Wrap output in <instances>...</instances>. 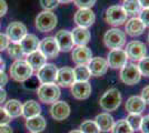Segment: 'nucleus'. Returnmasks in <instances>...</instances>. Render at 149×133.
Instances as JSON below:
<instances>
[{"mask_svg": "<svg viewBox=\"0 0 149 133\" xmlns=\"http://www.w3.org/2000/svg\"><path fill=\"white\" fill-rule=\"evenodd\" d=\"M74 80L77 82H86V81H89V79L91 76L87 65H77V67H74Z\"/></svg>", "mask_w": 149, "mask_h": 133, "instance_id": "nucleus-29", "label": "nucleus"}, {"mask_svg": "<svg viewBox=\"0 0 149 133\" xmlns=\"http://www.w3.org/2000/svg\"><path fill=\"white\" fill-rule=\"evenodd\" d=\"M11 121V118L8 115L6 110L0 107V125H5V124H9Z\"/></svg>", "mask_w": 149, "mask_h": 133, "instance_id": "nucleus-40", "label": "nucleus"}, {"mask_svg": "<svg viewBox=\"0 0 149 133\" xmlns=\"http://www.w3.org/2000/svg\"><path fill=\"white\" fill-rule=\"evenodd\" d=\"M107 63L111 69H121L128 61L127 53L124 49H113L108 52L107 56Z\"/></svg>", "mask_w": 149, "mask_h": 133, "instance_id": "nucleus-11", "label": "nucleus"}, {"mask_svg": "<svg viewBox=\"0 0 149 133\" xmlns=\"http://www.w3.org/2000/svg\"><path fill=\"white\" fill-rule=\"evenodd\" d=\"M121 93L118 89L110 88L102 94L99 100V105L101 109H104L107 112L116 111L121 104Z\"/></svg>", "mask_w": 149, "mask_h": 133, "instance_id": "nucleus-1", "label": "nucleus"}, {"mask_svg": "<svg viewBox=\"0 0 149 133\" xmlns=\"http://www.w3.org/2000/svg\"><path fill=\"white\" fill-rule=\"evenodd\" d=\"M28 30L22 22L13 21L10 22L6 29V36L13 43H19L22 39L28 34Z\"/></svg>", "mask_w": 149, "mask_h": 133, "instance_id": "nucleus-8", "label": "nucleus"}, {"mask_svg": "<svg viewBox=\"0 0 149 133\" xmlns=\"http://www.w3.org/2000/svg\"><path fill=\"white\" fill-rule=\"evenodd\" d=\"M140 98H141V99L143 100V102L146 103V105L149 104V85H146V87L141 90Z\"/></svg>", "mask_w": 149, "mask_h": 133, "instance_id": "nucleus-43", "label": "nucleus"}, {"mask_svg": "<svg viewBox=\"0 0 149 133\" xmlns=\"http://www.w3.org/2000/svg\"><path fill=\"white\" fill-rule=\"evenodd\" d=\"M39 80L37 79V76H31L28 80H26L25 82H24V87L26 89H29V90H37L39 88Z\"/></svg>", "mask_w": 149, "mask_h": 133, "instance_id": "nucleus-37", "label": "nucleus"}, {"mask_svg": "<svg viewBox=\"0 0 149 133\" xmlns=\"http://www.w3.org/2000/svg\"><path fill=\"white\" fill-rule=\"evenodd\" d=\"M10 76L15 81L17 82H25L26 80H28L32 73L33 70L29 64L27 63L26 60H16L11 67H10Z\"/></svg>", "mask_w": 149, "mask_h": 133, "instance_id": "nucleus-5", "label": "nucleus"}, {"mask_svg": "<svg viewBox=\"0 0 149 133\" xmlns=\"http://www.w3.org/2000/svg\"><path fill=\"white\" fill-rule=\"evenodd\" d=\"M5 65H6V62L2 60V58L0 56V70L1 71H5Z\"/></svg>", "mask_w": 149, "mask_h": 133, "instance_id": "nucleus-49", "label": "nucleus"}, {"mask_svg": "<svg viewBox=\"0 0 149 133\" xmlns=\"http://www.w3.org/2000/svg\"><path fill=\"white\" fill-rule=\"evenodd\" d=\"M126 53L128 59H130L132 61H139L140 59H143V57H146L147 53V47L146 44L138 41V40H132L130 42H128L126 45Z\"/></svg>", "mask_w": 149, "mask_h": 133, "instance_id": "nucleus-9", "label": "nucleus"}, {"mask_svg": "<svg viewBox=\"0 0 149 133\" xmlns=\"http://www.w3.org/2000/svg\"><path fill=\"white\" fill-rule=\"evenodd\" d=\"M146 27L139 17H132L125 23V33L130 37H139L145 32Z\"/></svg>", "mask_w": 149, "mask_h": 133, "instance_id": "nucleus-19", "label": "nucleus"}, {"mask_svg": "<svg viewBox=\"0 0 149 133\" xmlns=\"http://www.w3.org/2000/svg\"><path fill=\"white\" fill-rule=\"evenodd\" d=\"M3 109L6 110V112L11 119L22 115V104L20 103L19 100H16V99H11V100L7 101L5 103Z\"/></svg>", "mask_w": 149, "mask_h": 133, "instance_id": "nucleus-28", "label": "nucleus"}, {"mask_svg": "<svg viewBox=\"0 0 149 133\" xmlns=\"http://www.w3.org/2000/svg\"><path fill=\"white\" fill-rule=\"evenodd\" d=\"M40 112H41V107L35 100H29L25 102V104H22V116H25L26 119L40 115Z\"/></svg>", "mask_w": 149, "mask_h": 133, "instance_id": "nucleus-27", "label": "nucleus"}, {"mask_svg": "<svg viewBox=\"0 0 149 133\" xmlns=\"http://www.w3.org/2000/svg\"><path fill=\"white\" fill-rule=\"evenodd\" d=\"M69 133H82L80 130H72V131H70Z\"/></svg>", "mask_w": 149, "mask_h": 133, "instance_id": "nucleus-51", "label": "nucleus"}, {"mask_svg": "<svg viewBox=\"0 0 149 133\" xmlns=\"http://www.w3.org/2000/svg\"><path fill=\"white\" fill-rule=\"evenodd\" d=\"M71 36L76 45H87L91 38L90 31L86 28H81V27L74 28V30L71 31Z\"/></svg>", "mask_w": 149, "mask_h": 133, "instance_id": "nucleus-23", "label": "nucleus"}, {"mask_svg": "<svg viewBox=\"0 0 149 133\" xmlns=\"http://www.w3.org/2000/svg\"><path fill=\"white\" fill-rule=\"evenodd\" d=\"M58 23V18L52 11H41L38 13L35 20L36 29L40 32H50L56 28Z\"/></svg>", "mask_w": 149, "mask_h": 133, "instance_id": "nucleus-4", "label": "nucleus"}, {"mask_svg": "<svg viewBox=\"0 0 149 133\" xmlns=\"http://www.w3.org/2000/svg\"><path fill=\"white\" fill-rule=\"evenodd\" d=\"M39 42H40V40L38 39V37L36 34H33V33H28L25 38L19 42V44H20L21 49L24 51L25 56H28V54L32 53L33 51L38 50Z\"/></svg>", "mask_w": 149, "mask_h": 133, "instance_id": "nucleus-22", "label": "nucleus"}, {"mask_svg": "<svg viewBox=\"0 0 149 133\" xmlns=\"http://www.w3.org/2000/svg\"><path fill=\"white\" fill-rule=\"evenodd\" d=\"M76 82L74 74V69L70 67H62L58 69L56 78V84L63 88H69Z\"/></svg>", "mask_w": 149, "mask_h": 133, "instance_id": "nucleus-16", "label": "nucleus"}, {"mask_svg": "<svg viewBox=\"0 0 149 133\" xmlns=\"http://www.w3.org/2000/svg\"><path fill=\"white\" fill-rule=\"evenodd\" d=\"M71 58L77 65H87L93 59V51L87 45H77L72 49Z\"/></svg>", "mask_w": 149, "mask_h": 133, "instance_id": "nucleus-13", "label": "nucleus"}, {"mask_svg": "<svg viewBox=\"0 0 149 133\" xmlns=\"http://www.w3.org/2000/svg\"><path fill=\"white\" fill-rule=\"evenodd\" d=\"M8 11V5L5 0H0V17L5 16Z\"/></svg>", "mask_w": 149, "mask_h": 133, "instance_id": "nucleus-45", "label": "nucleus"}, {"mask_svg": "<svg viewBox=\"0 0 149 133\" xmlns=\"http://www.w3.org/2000/svg\"><path fill=\"white\" fill-rule=\"evenodd\" d=\"M58 68L52 63H46L37 71V79L41 84L44 83H55L57 78Z\"/></svg>", "mask_w": 149, "mask_h": 133, "instance_id": "nucleus-14", "label": "nucleus"}, {"mask_svg": "<svg viewBox=\"0 0 149 133\" xmlns=\"http://www.w3.org/2000/svg\"><path fill=\"white\" fill-rule=\"evenodd\" d=\"M87 67L91 76H96V78L105 76L109 68L107 60L101 57H93L90 62L87 64Z\"/></svg>", "mask_w": 149, "mask_h": 133, "instance_id": "nucleus-15", "label": "nucleus"}, {"mask_svg": "<svg viewBox=\"0 0 149 133\" xmlns=\"http://www.w3.org/2000/svg\"><path fill=\"white\" fill-rule=\"evenodd\" d=\"M140 131L143 133H149V114L143 116L141 125H140Z\"/></svg>", "mask_w": 149, "mask_h": 133, "instance_id": "nucleus-42", "label": "nucleus"}, {"mask_svg": "<svg viewBox=\"0 0 149 133\" xmlns=\"http://www.w3.org/2000/svg\"><path fill=\"white\" fill-rule=\"evenodd\" d=\"M95 122L96 124L98 125L100 131H104V132H109L111 131L112 127L115 124V120L110 114L108 112H104V113L98 114L96 118H95Z\"/></svg>", "mask_w": 149, "mask_h": 133, "instance_id": "nucleus-25", "label": "nucleus"}, {"mask_svg": "<svg viewBox=\"0 0 149 133\" xmlns=\"http://www.w3.org/2000/svg\"><path fill=\"white\" fill-rule=\"evenodd\" d=\"M139 5L141 7V9H146V8H149V0H138Z\"/></svg>", "mask_w": 149, "mask_h": 133, "instance_id": "nucleus-48", "label": "nucleus"}, {"mask_svg": "<svg viewBox=\"0 0 149 133\" xmlns=\"http://www.w3.org/2000/svg\"><path fill=\"white\" fill-rule=\"evenodd\" d=\"M55 39L58 44L59 51L62 52H69L74 49V40L71 36V31L68 30H59L55 36Z\"/></svg>", "mask_w": 149, "mask_h": 133, "instance_id": "nucleus-17", "label": "nucleus"}, {"mask_svg": "<svg viewBox=\"0 0 149 133\" xmlns=\"http://www.w3.org/2000/svg\"><path fill=\"white\" fill-rule=\"evenodd\" d=\"M137 67L140 71L141 76H143L146 78H149V57H143V59H140L138 61Z\"/></svg>", "mask_w": 149, "mask_h": 133, "instance_id": "nucleus-35", "label": "nucleus"}, {"mask_svg": "<svg viewBox=\"0 0 149 133\" xmlns=\"http://www.w3.org/2000/svg\"><path fill=\"white\" fill-rule=\"evenodd\" d=\"M30 133H33V132H30Z\"/></svg>", "mask_w": 149, "mask_h": 133, "instance_id": "nucleus-53", "label": "nucleus"}, {"mask_svg": "<svg viewBox=\"0 0 149 133\" xmlns=\"http://www.w3.org/2000/svg\"><path fill=\"white\" fill-rule=\"evenodd\" d=\"M147 40H148V42H149V33H148V37H147Z\"/></svg>", "mask_w": 149, "mask_h": 133, "instance_id": "nucleus-52", "label": "nucleus"}, {"mask_svg": "<svg viewBox=\"0 0 149 133\" xmlns=\"http://www.w3.org/2000/svg\"><path fill=\"white\" fill-rule=\"evenodd\" d=\"M79 130L82 133H100L99 127L93 120L84 121L79 127Z\"/></svg>", "mask_w": 149, "mask_h": 133, "instance_id": "nucleus-33", "label": "nucleus"}, {"mask_svg": "<svg viewBox=\"0 0 149 133\" xmlns=\"http://www.w3.org/2000/svg\"><path fill=\"white\" fill-rule=\"evenodd\" d=\"M139 19L141 20L145 27L149 28V8H146V9H141V11L139 12Z\"/></svg>", "mask_w": 149, "mask_h": 133, "instance_id": "nucleus-39", "label": "nucleus"}, {"mask_svg": "<svg viewBox=\"0 0 149 133\" xmlns=\"http://www.w3.org/2000/svg\"><path fill=\"white\" fill-rule=\"evenodd\" d=\"M119 78L121 80V82L127 84V85H134L140 81L141 79V74L140 71L138 69L137 64L132 63H127L120 69V73H119Z\"/></svg>", "mask_w": 149, "mask_h": 133, "instance_id": "nucleus-7", "label": "nucleus"}, {"mask_svg": "<svg viewBox=\"0 0 149 133\" xmlns=\"http://www.w3.org/2000/svg\"><path fill=\"white\" fill-rule=\"evenodd\" d=\"M123 9L125 10V12L130 16H136L139 14V12L141 11V7L139 5L138 0H124L123 2Z\"/></svg>", "mask_w": 149, "mask_h": 133, "instance_id": "nucleus-30", "label": "nucleus"}, {"mask_svg": "<svg viewBox=\"0 0 149 133\" xmlns=\"http://www.w3.org/2000/svg\"><path fill=\"white\" fill-rule=\"evenodd\" d=\"M0 133H13V131L9 124H5L0 125Z\"/></svg>", "mask_w": 149, "mask_h": 133, "instance_id": "nucleus-46", "label": "nucleus"}, {"mask_svg": "<svg viewBox=\"0 0 149 133\" xmlns=\"http://www.w3.org/2000/svg\"><path fill=\"white\" fill-rule=\"evenodd\" d=\"M127 121V123L129 124V127L132 129V131H138L140 130V125H141V121H143V116L141 114H129L127 116V119H125Z\"/></svg>", "mask_w": 149, "mask_h": 133, "instance_id": "nucleus-34", "label": "nucleus"}, {"mask_svg": "<svg viewBox=\"0 0 149 133\" xmlns=\"http://www.w3.org/2000/svg\"><path fill=\"white\" fill-rule=\"evenodd\" d=\"M7 99V92L6 90L3 88H0V104L2 103V102H5Z\"/></svg>", "mask_w": 149, "mask_h": 133, "instance_id": "nucleus-47", "label": "nucleus"}, {"mask_svg": "<svg viewBox=\"0 0 149 133\" xmlns=\"http://www.w3.org/2000/svg\"><path fill=\"white\" fill-rule=\"evenodd\" d=\"M7 83H8V76L5 71L0 70V88H3Z\"/></svg>", "mask_w": 149, "mask_h": 133, "instance_id": "nucleus-44", "label": "nucleus"}, {"mask_svg": "<svg viewBox=\"0 0 149 133\" xmlns=\"http://www.w3.org/2000/svg\"><path fill=\"white\" fill-rule=\"evenodd\" d=\"M125 108L129 114H141L146 109V103L139 95H132L127 99Z\"/></svg>", "mask_w": 149, "mask_h": 133, "instance_id": "nucleus-21", "label": "nucleus"}, {"mask_svg": "<svg viewBox=\"0 0 149 133\" xmlns=\"http://www.w3.org/2000/svg\"><path fill=\"white\" fill-rule=\"evenodd\" d=\"M58 1H59V3H70L74 0H58Z\"/></svg>", "mask_w": 149, "mask_h": 133, "instance_id": "nucleus-50", "label": "nucleus"}, {"mask_svg": "<svg viewBox=\"0 0 149 133\" xmlns=\"http://www.w3.org/2000/svg\"><path fill=\"white\" fill-rule=\"evenodd\" d=\"M9 44H10V40L8 39V37L3 33H0V51L7 50Z\"/></svg>", "mask_w": 149, "mask_h": 133, "instance_id": "nucleus-41", "label": "nucleus"}, {"mask_svg": "<svg viewBox=\"0 0 149 133\" xmlns=\"http://www.w3.org/2000/svg\"><path fill=\"white\" fill-rule=\"evenodd\" d=\"M71 88V94L77 100H86L91 94V84L86 82H76L70 87Z\"/></svg>", "mask_w": 149, "mask_h": 133, "instance_id": "nucleus-20", "label": "nucleus"}, {"mask_svg": "<svg viewBox=\"0 0 149 133\" xmlns=\"http://www.w3.org/2000/svg\"><path fill=\"white\" fill-rule=\"evenodd\" d=\"M51 116L57 121L66 120L70 115V107L67 102L65 101H56L51 104L50 108Z\"/></svg>", "mask_w": 149, "mask_h": 133, "instance_id": "nucleus-18", "label": "nucleus"}, {"mask_svg": "<svg viewBox=\"0 0 149 133\" xmlns=\"http://www.w3.org/2000/svg\"><path fill=\"white\" fill-rule=\"evenodd\" d=\"M26 61L32 68L33 71L35 70L38 71L42 65H45V64L47 63V58L45 57L39 50H36L33 51L32 53H30V54L26 56Z\"/></svg>", "mask_w": 149, "mask_h": 133, "instance_id": "nucleus-24", "label": "nucleus"}, {"mask_svg": "<svg viewBox=\"0 0 149 133\" xmlns=\"http://www.w3.org/2000/svg\"><path fill=\"white\" fill-rule=\"evenodd\" d=\"M7 52L9 57H11L15 60H22V58L26 57L19 43H10L7 48Z\"/></svg>", "mask_w": 149, "mask_h": 133, "instance_id": "nucleus-31", "label": "nucleus"}, {"mask_svg": "<svg viewBox=\"0 0 149 133\" xmlns=\"http://www.w3.org/2000/svg\"><path fill=\"white\" fill-rule=\"evenodd\" d=\"M60 88L56 83H44L37 89L38 99L46 104L55 103L60 98Z\"/></svg>", "mask_w": 149, "mask_h": 133, "instance_id": "nucleus-2", "label": "nucleus"}, {"mask_svg": "<svg viewBox=\"0 0 149 133\" xmlns=\"http://www.w3.org/2000/svg\"><path fill=\"white\" fill-rule=\"evenodd\" d=\"M38 50L40 51L47 59H55L59 54V48L55 37H46L40 40Z\"/></svg>", "mask_w": 149, "mask_h": 133, "instance_id": "nucleus-10", "label": "nucleus"}, {"mask_svg": "<svg viewBox=\"0 0 149 133\" xmlns=\"http://www.w3.org/2000/svg\"><path fill=\"white\" fill-rule=\"evenodd\" d=\"M74 21L77 27L88 29L95 23L96 14L91 9H78L74 16Z\"/></svg>", "mask_w": 149, "mask_h": 133, "instance_id": "nucleus-12", "label": "nucleus"}, {"mask_svg": "<svg viewBox=\"0 0 149 133\" xmlns=\"http://www.w3.org/2000/svg\"><path fill=\"white\" fill-rule=\"evenodd\" d=\"M46 125H47V122L41 115H36V116H32L26 120V127L30 132L40 133L45 130Z\"/></svg>", "mask_w": 149, "mask_h": 133, "instance_id": "nucleus-26", "label": "nucleus"}, {"mask_svg": "<svg viewBox=\"0 0 149 133\" xmlns=\"http://www.w3.org/2000/svg\"><path fill=\"white\" fill-rule=\"evenodd\" d=\"M111 133H134V131L127 123V121L123 119V120H118L117 122H115L111 129Z\"/></svg>", "mask_w": 149, "mask_h": 133, "instance_id": "nucleus-32", "label": "nucleus"}, {"mask_svg": "<svg viewBox=\"0 0 149 133\" xmlns=\"http://www.w3.org/2000/svg\"><path fill=\"white\" fill-rule=\"evenodd\" d=\"M40 5L46 11H52L58 7L59 1L58 0H40Z\"/></svg>", "mask_w": 149, "mask_h": 133, "instance_id": "nucleus-36", "label": "nucleus"}, {"mask_svg": "<svg viewBox=\"0 0 149 133\" xmlns=\"http://www.w3.org/2000/svg\"><path fill=\"white\" fill-rule=\"evenodd\" d=\"M97 0H74V5L79 9H91Z\"/></svg>", "mask_w": 149, "mask_h": 133, "instance_id": "nucleus-38", "label": "nucleus"}, {"mask_svg": "<svg viewBox=\"0 0 149 133\" xmlns=\"http://www.w3.org/2000/svg\"><path fill=\"white\" fill-rule=\"evenodd\" d=\"M104 43L110 50L123 49L126 45V33L119 28H111L106 31L104 36Z\"/></svg>", "mask_w": 149, "mask_h": 133, "instance_id": "nucleus-3", "label": "nucleus"}, {"mask_svg": "<svg viewBox=\"0 0 149 133\" xmlns=\"http://www.w3.org/2000/svg\"><path fill=\"white\" fill-rule=\"evenodd\" d=\"M105 20L108 25H112L113 28H118L126 23L127 21V13L125 12L121 6L115 5L107 8L105 12Z\"/></svg>", "mask_w": 149, "mask_h": 133, "instance_id": "nucleus-6", "label": "nucleus"}]
</instances>
